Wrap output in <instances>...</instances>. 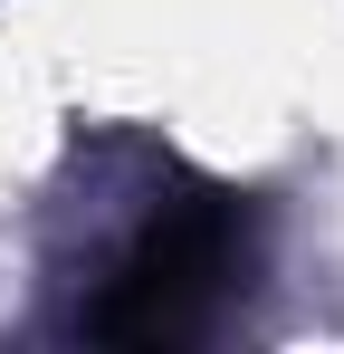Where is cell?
Wrapping results in <instances>:
<instances>
[{
	"label": "cell",
	"instance_id": "1",
	"mask_svg": "<svg viewBox=\"0 0 344 354\" xmlns=\"http://www.w3.org/2000/svg\"><path fill=\"white\" fill-rule=\"evenodd\" d=\"M249 259H258V201H239L220 182L182 192L115 259L106 297L86 306V335L96 345H191L220 316V297L249 278Z\"/></svg>",
	"mask_w": 344,
	"mask_h": 354
}]
</instances>
